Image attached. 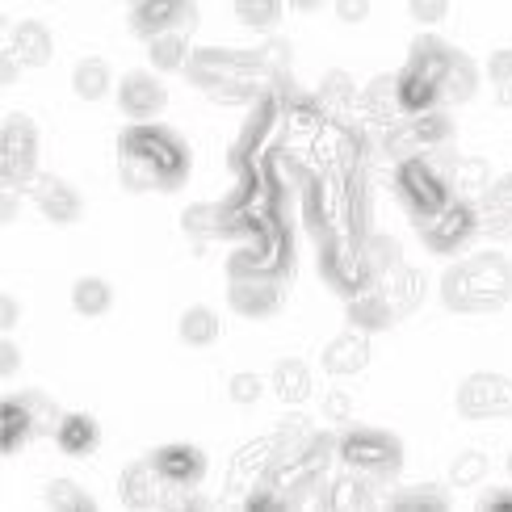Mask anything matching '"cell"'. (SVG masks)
<instances>
[{
    "mask_svg": "<svg viewBox=\"0 0 512 512\" xmlns=\"http://www.w3.org/2000/svg\"><path fill=\"white\" fill-rule=\"evenodd\" d=\"M185 147L160 126H131L122 135V181L131 189H177L185 181Z\"/></svg>",
    "mask_w": 512,
    "mask_h": 512,
    "instance_id": "6da1fadb",
    "label": "cell"
},
{
    "mask_svg": "<svg viewBox=\"0 0 512 512\" xmlns=\"http://www.w3.org/2000/svg\"><path fill=\"white\" fill-rule=\"evenodd\" d=\"M504 298H512V265L496 252H479L445 273V303L454 311H492Z\"/></svg>",
    "mask_w": 512,
    "mask_h": 512,
    "instance_id": "7a4b0ae2",
    "label": "cell"
},
{
    "mask_svg": "<svg viewBox=\"0 0 512 512\" xmlns=\"http://www.w3.org/2000/svg\"><path fill=\"white\" fill-rule=\"evenodd\" d=\"M395 185H399L403 206H408L420 223L450 206V185H445V177L424 156H403L395 168Z\"/></svg>",
    "mask_w": 512,
    "mask_h": 512,
    "instance_id": "3957f363",
    "label": "cell"
},
{
    "mask_svg": "<svg viewBox=\"0 0 512 512\" xmlns=\"http://www.w3.org/2000/svg\"><path fill=\"white\" fill-rule=\"evenodd\" d=\"M340 458H345L349 471L382 479L399 466V441L378 433V429H357V433H349L345 441H340Z\"/></svg>",
    "mask_w": 512,
    "mask_h": 512,
    "instance_id": "277c9868",
    "label": "cell"
},
{
    "mask_svg": "<svg viewBox=\"0 0 512 512\" xmlns=\"http://www.w3.org/2000/svg\"><path fill=\"white\" fill-rule=\"evenodd\" d=\"M458 412L471 420H487V416H508L512 412V378L500 374H475L462 382L458 391Z\"/></svg>",
    "mask_w": 512,
    "mask_h": 512,
    "instance_id": "5b68a950",
    "label": "cell"
},
{
    "mask_svg": "<svg viewBox=\"0 0 512 512\" xmlns=\"http://www.w3.org/2000/svg\"><path fill=\"white\" fill-rule=\"evenodd\" d=\"M198 21V9L194 0H139L135 13H131V30L139 38H156V34H168V30H194Z\"/></svg>",
    "mask_w": 512,
    "mask_h": 512,
    "instance_id": "8992f818",
    "label": "cell"
},
{
    "mask_svg": "<svg viewBox=\"0 0 512 512\" xmlns=\"http://www.w3.org/2000/svg\"><path fill=\"white\" fill-rule=\"evenodd\" d=\"M38 164V139L30 118H9L5 122V181L9 185H30Z\"/></svg>",
    "mask_w": 512,
    "mask_h": 512,
    "instance_id": "52a82bcc",
    "label": "cell"
},
{
    "mask_svg": "<svg viewBox=\"0 0 512 512\" xmlns=\"http://www.w3.org/2000/svg\"><path fill=\"white\" fill-rule=\"evenodd\" d=\"M164 84L152 76V72H126L122 84H118V110L131 118V122H147L164 110Z\"/></svg>",
    "mask_w": 512,
    "mask_h": 512,
    "instance_id": "ba28073f",
    "label": "cell"
},
{
    "mask_svg": "<svg viewBox=\"0 0 512 512\" xmlns=\"http://www.w3.org/2000/svg\"><path fill=\"white\" fill-rule=\"evenodd\" d=\"M160 479L168 483V492H185V487H198L206 475V454L198 445H164L152 454Z\"/></svg>",
    "mask_w": 512,
    "mask_h": 512,
    "instance_id": "9c48e42d",
    "label": "cell"
},
{
    "mask_svg": "<svg viewBox=\"0 0 512 512\" xmlns=\"http://www.w3.org/2000/svg\"><path fill=\"white\" fill-rule=\"evenodd\" d=\"M424 240H429L433 252H450L458 248V240H466L475 231V210L466 202H450L445 210H437L433 219H424Z\"/></svg>",
    "mask_w": 512,
    "mask_h": 512,
    "instance_id": "30bf717a",
    "label": "cell"
},
{
    "mask_svg": "<svg viewBox=\"0 0 512 512\" xmlns=\"http://www.w3.org/2000/svg\"><path fill=\"white\" fill-rule=\"evenodd\" d=\"M30 198L38 202L42 215L55 219V223H76L80 219V194L59 177H34L30 181Z\"/></svg>",
    "mask_w": 512,
    "mask_h": 512,
    "instance_id": "8fae6325",
    "label": "cell"
},
{
    "mask_svg": "<svg viewBox=\"0 0 512 512\" xmlns=\"http://www.w3.org/2000/svg\"><path fill=\"white\" fill-rule=\"evenodd\" d=\"M231 307H236L240 315H273L277 307H282V290H277L273 282H265V277H244L236 269V282H231Z\"/></svg>",
    "mask_w": 512,
    "mask_h": 512,
    "instance_id": "7c38bea8",
    "label": "cell"
},
{
    "mask_svg": "<svg viewBox=\"0 0 512 512\" xmlns=\"http://www.w3.org/2000/svg\"><path fill=\"white\" fill-rule=\"evenodd\" d=\"M9 55L30 63V68H42V63H51V55H55V38L42 21H21L9 34Z\"/></svg>",
    "mask_w": 512,
    "mask_h": 512,
    "instance_id": "4fadbf2b",
    "label": "cell"
},
{
    "mask_svg": "<svg viewBox=\"0 0 512 512\" xmlns=\"http://www.w3.org/2000/svg\"><path fill=\"white\" fill-rule=\"evenodd\" d=\"M395 80H399V110L403 114H424V110H433V105L441 101V80L424 76L416 68H403Z\"/></svg>",
    "mask_w": 512,
    "mask_h": 512,
    "instance_id": "5bb4252c",
    "label": "cell"
},
{
    "mask_svg": "<svg viewBox=\"0 0 512 512\" xmlns=\"http://www.w3.org/2000/svg\"><path fill=\"white\" fill-rule=\"evenodd\" d=\"M122 492H126V500H131V504H139V508H152V504H160V500H164L168 483L160 479L156 462H139V466H131V471H126V479H122Z\"/></svg>",
    "mask_w": 512,
    "mask_h": 512,
    "instance_id": "9a60e30c",
    "label": "cell"
},
{
    "mask_svg": "<svg viewBox=\"0 0 512 512\" xmlns=\"http://www.w3.org/2000/svg\"><path fill=\"white\" fill-rule=\"evenodd\" d=\"M55 445L63 454H72V458L93 454L97 450V420H89V416H63L55 424Z\"/></svg>",
    "mask_w": 512,
    "mask_h": 512,
    "instance_id": "2e32d148",
    "label": "cell"
},
{
    "mask_svg": "<svg viewBox=\"0 0 512 512\" xmlns=\"http://www.w3.org/2000/svg\"><path fill=\"white\" fill-rule=\"evenodd\" d=\"M349 319H353V328L378 332V328H387L391 319H395V307H391V298H387V294H378V290H366V294H357V298H353V307H349Z\"/></svg>",
    "mask_w": 512,
    "mask_h": 512,
    "instance_id": "e0dca14e",
    "label": "cell"
},
{
    "mask_svg": "<svg viewBox=\"0 0 512 512\" xmlns=\"http://www.w3.org/2000/svg\"><path fill=\"white\" fill-rule=\"evenodd\" d=\"M147 59H152L156 72H181L189 63V47H185V34L181 30H168L147 38Z\"/></svg>",
    "mask_w": 512,
    "mask_h": 512,
    "instance_id": "ac0fdd59",
    "label": "cell"
},
{
    "mask_svg": "<svg viewBox=\"0 0 512 512\" xmlns=\"http://www.w3.org/2000/svg\"><path fill=\"white\" fill-rule=\"evenodd\" d=\"M110 63L105 59H80L76 68H72V89H76V97H84V101H101L105 93H110Z\"/></svg>",
    "mask_w": 512,
    "mask_h": 512,
    "instance_id": "d6986e66",
    "label": "cell"
},
{
    "mask_svg": "<svg viewBox=\"0 0 512 512\" xmlns=\"http://www.w3.org/2000/svg\"><path fill=\"white\" fill-rule=\"evenodd\" d=\"M450 59H454V51L445 47L441 38L424 34V38H416V42H412V59H408V68H416V72H424V76L441 80V76H445V68H450Z\"/></svg>",
    "mask_w": 512,
    "mask_h": 512,
    "instance_id": "ffe728a7",
    "label": "cell"
},
{
    "mask_svg": "<svg viewBox=\"0 0 512 512\" xmlns=\"http://www.w3.org/2000/svg\"><path fill=\"white\" fill-rule=\"evenodd\" d=\"M72 307L80 311V315H105L114 307V290H110V282H101V277H80V282L72 286Z\"/></svg>",
    "mask_w": 512,
    "mask_h": 512,
    "instance_id": "44dd1931",
    "label": "cell"
},
{
    "mask_svg": "<svg viewBox=\"0 0 512 512\" xmlns=\"http://www.w3.org/2000/svg\"><path fill=\"white\" fill-rule=\"evenodd\" d=\"M177 332H181L185 345H194V349L215 345V340H219V315L210 311V307H189L181 315V328Z\"/></svg>",
    "mask_w": 512,
    "mask_h": 512,
    "instance_id": "7402d4cb",
    "label": "cell"
},
{
    "mask_svg": "<svg viewBox=\"0 0 512 512\" xmlns=\"http://www.w3.org/2000/svg\"><path fill=\"white\" fill-rule=\"evenodd\" d=\"M475 89H479L475 63H471V59H462V55H454V59H450V68H445V76H441V97H450V101H471Z\"/></svg>",
    "mask_w": 512,
    "mask_h": 512,
    "instance_id": "603a6c76",
    "label": "cell"
},
{
    "mask_svg": "<svg viewBox=\"0 0 512 512\" xmlns=\"http://www.w3.org/2000/svg\"><path fill=\"white\" fill-rule=\"evenodd\" d=\"M328 370L336 374H349V370H361L366 366V340H357V336H340L328 345Z\"/></svg>",
    "mask_w": 512,
    "mask_h": 512,
    "instance_id": "cb8c5ba5",
    "label": "cell"
},
{
    "mask_svg": "<svg viewBox=\"0 0 512 512\" xmlns=\"http://www.w3.org/2000/svg\"><path fill=\"white\" fill-rule=\"evenodd\" d=\"M273 391L282 395V399H307L311 391V378L303 370V361H277V370H273Z\"/></svg>",
    "mask_w": 512,
    "mask_h": 512,
    "instance_id": "d4e9b609",
    "label": "cell"
},
{
    "mask_svg": "<svg viewBox=\"0 0 512 512\" xmlns=\"http://www.w3.org/2000/svg\"><path fill=\"white\" fill-rule=\"evenodd\" d=\"M236 21L252 30H273L282 21V0H236Z\"/></svg>",
    "mask_w": 512,
    "mask_h": 512,
    "instance_id": "484cf974",
    "label": "cell"
},
{
    "mask_svg": "<svg viewBox=\"0 0 512 512\" xmlns=\"http://www.w3.org/2000/svg\"><path fill=\"white\" fill-rule=\"evenodd\" d=\"M361 256H366L370 273H391V269H399V244H395V240H387V236L370 240L366 248H361Z\"/></svg>",
    "mask_w": 512,
    "mask_h": 512,
    "instance_id": "4316f807",
    "label": "cell"
},
{
    "mask_svg": "<svg viewBox=\"0 0 512 512\" xmlns=\"http://www.w3.org/2000/svg\"><path fill=\"white\" fill-rule=\"evenodd\" d=\"M324 101H353L357 97V84H353V76L349 72H340V68H332V72H324Z\"/></svg>",
    "mask_w": 512,
    "mask_h": 512,
    "instance_id": "83f0119b",
    "label": "cell"
},
{
    "mask_svg": "<svg viewBox=\"0 0 512 512\" xmlns=\"http://www.w3.org/2000/svg\"><path fill=\"white\" fill-rule=\"evenodd\" d=\"M55 508H93V500H89V492H80L76 483H68V479H59L55 487H51V496H47Z\"/></svg>",
    "mask_w": 512,
    "mask_h": 512,
    "instance_id": "f1b7e54d",
    "label": "cell"
},
{
    "mask_svg": "<svg viewBox=\"0 0 512 512\" xmlns=\"http://www.w3.org/2000/svg\"><path fill=\"white\" fill-rule=\"evenodd\" d=\"M408 13L420 26H437V21H445V13H450V0H408Z\"/></svg>",
    "mask_w": 512,
    "mask_h": 512,
    "instance_id": "f546056e",
    "label": "cell"
},
{
    "mask_svg": "<svg viewBox=\"0 0 512 512\" xmlns=\"http://www.w3.org/2000/svg\"><path fill=\"white\" fill-rule=\"evenodd\" d=\"M261 391H265V382L256 374H236V378H231V399H236V403H256V399H261Z\"/></svg>",
    "mask_w": 512,
    "mask_h": 512,
    "instance_id": "4dcf8cb0",
    "label": "cell"
},
{
    "mask_svg": "<svg viewBox=\"0 0 512 512\" xmlns=\"http://www.w3.org/2000/svg\"><path fill=\"white\" fill-rule=\"evenodd\" d=\"M395 508H445V496H437V487H416V496H395Z\"/></svg>",
    "mask_w": 512,
    "mask_h": 512,
    "instance_id": "1f68e13d",
    "label": "cell"
},
{
    "mask_svg": "<svg viewBox=\"0 0 512 512\" xmlns=\"http://www.w3.org/2000/svg\"><path fill=\"white\" fill-rule=\"evenodd\" d=\"M336 17L340 21H349V26H357V21H366L370 17V0H336Z\"/></svg>",
    "mask_w": 512,
    "mask_h": 512,
    "instance_id": "d6a6232c",
    "label": "cell"
},
{
    "mask_svg": "<svg viewBox=\"0 0 512 512\" xmlns=\"http://www.w3.org/2000/svg\"><path fill=\"white\" fill-rule=\"evenodd\" d=\"M483 466H487V462H483L479 454L458 458V462H454V483H475V479L483 475Z\"/></svg>",
    "mask_w": 512,
    "mask_h": 512,
    "instance_id": "836d02e7",
    "label": "cell"
},
{
    "mask_svg": "<svg viewBox=\"0 0 512 512\" xmlns=\"http://www.w3.org/2000/svg\"><path fill=\"white\" fill-rule=\"evenodd\" d=\"M324 416H328V420H345V416H349V395H345V391H332V395L324 399Z\"/></svg>",
    "mask_w": 512,
    "mask_h": 512,
    "instance_id": "e575fe53",
    "label": "cell"
},
{
    "mask_svg": "<svg viewBox=\"0 0 512 512\" xmlns=\"http://www.w3.org/2000/svg\"><path fill=\"white\" fill-rule=\"evenodd\" d=\"M492 76H496L500 84H508V80H512V51H504V55H496V59H492Z\"/></svg>",
    "mask_w": 512,
    "mask_h": 512,
    "instance_id": "d590c367",
    "label": "cell"
},
{
    "mask_svg": "<svg viewBox=\"0 0 512 512\" xmlns=\"http://www.w3.org/2000/svg\"><path fill=\"white\" fill-rule=\"evenodd\" d=\"M479 504H483V508H512V492H508V487H496V492L483 496Z\"/></svg>",
    "mask_w": 512,
    "mask_h": 512,
    "instance_id": "8d00e7d4",
    "label": "cell"
}]
</instances>
